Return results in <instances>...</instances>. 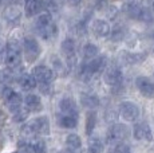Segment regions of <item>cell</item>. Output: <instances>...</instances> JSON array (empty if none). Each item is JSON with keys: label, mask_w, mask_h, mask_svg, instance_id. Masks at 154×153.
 Returning <instances> with one entry per match:
<instances>
[{"label": "cell", "mask_w": 154, "mask_h": 153, "mask_svg": "<svg viewBox=\"0 0 154 153\" xmlns=\"http://www.w3.org/2000/svg\"><path fill=\"white\" fill-rule=\"evenodd\" d=\"M125 11L131 19L140 20V22H145V23L153 22V15H152L149 8L143 7L141 3L135 2V0L127 3L125 5Z\"/></svg>", "instance_id": "1"}, {"label": "cell", "mask_w": 154, "mask_h": 153, "mask_svg": "<svg viewBox=\"0 0 154 153\" xmlns=\"http://www.w3.org/2000/svg\"><path fill=\"white\" fill-rule=\"evenodd\" d=\"M22 62V52L20 47L16 42H10L7 45V51H5V64L10 70H15L20 66Z\"/></svg>", "instance_id": "2"}, {"label": "cell", "mask_w": 154, "mask_h": 153, "mask_svg": "<svg viewBox=\"0 0 154 153\" xmlns=\"http://www.w3.org/2000/svg\"><path fill=\"white\" fill-rule=\"evenodd\" d=\"M105 67H106V57H100L98 55L97 58L91 59L88 62L86 66H83V70H82V74L86 79L91 78L94 75H98L102 71H105Z\"/></svg>", "instance_id": "3"}, {"label": "cell", "mask_w": 154, "mask_h": 153, "mask_svg": "<svg viewBox=\"0 0 154 153\" xmlns=\"http://www.w3.org/2000/svg\"><path fill=\"white\" fill-rule=\"evenodd\" d=\"M23 48H24V57L27 59L28 63H32L39 58L40 52V46L38 43V40L32 36H27L24 38V43H23Z\"/></svg>", "instance_id": "4"}, {"label": "cell", "mask_w": 154, "mask_h": 153, "mask_svg": "<svg viewBox=\"0 0 154 153\" xmlns=\"http://www.w3.org/2000/svg\"><path fill=\"white\" fill-rule=\"evenodd\" d=\"M127 133H129V130H127V128L125 125H122V123H114V125L109 129L106 140H107L109 144L117 145V144H121V141L125 140L127 137Z\"/></svg>", "instance_id": "5"}, {"label": "cell", "mask_w": 154, "mask_h": 153, "mask_svg": "<svg viewBox=\"0 0 154 153\" xmlns=\"http://www.w3.org/2000/svg\"><path fill=\"white\" fill-rule=\"evenodd\" d=\"M119 114L125 121L134 122L140 117V108L134 104V102L125 101L119 105Z\"/></svg>", "instance_id": "6"}, {"label": "cell", "mask_w": 154, "mask_h": 153, "mask_svg": "<svg viewBox=\"0 0 154 153\" xmlns=\"http://www.w3.org/2000/svg\"><path fill=\"white\" fill-rule=\"evenodd\" d=\"M60 50H62V52H63V55L66 57L67 64H69L70 69L75 66V62H76V57H75V42H74L71 38H66V39L62 42Z\"/></svg>", "instance_id": "7"}, {"label": "cell", "mask_w": 154, "mask_h": 153, "mask_svg": "<svg viewBox=\"0 0 154 153\" xmlns=\"http://www.w3.org/2000/svg\"><path fill=\"white\" fill-rule=\"evenodd\" d=\"M32 75L39 83H51L55 78V71L47 66H36L32 71Z\"/></svg>", "instance_id": "8"}, {"label": "cell", "mask_w": 154, "mask_h": 153, "mask_svg": "<svg viewBox=\"0 0 154 153\" xmlns=\"http://www.w3.org/2000/svg\"><path fill=\"white\" fill-rule=\"evenodd\" d=\"M122 79H123L122 71L115 66H111V67H109V69H106L105 74H103V81L111 87L119 86V85L122 83Z\"/></svg>", "instance_id": "9"}, {"label": "cell", "mask_w": 154, "mask_h": 153, "mask_svg": "<svg viewBox=\"0 0 154 153\" xmlns=\"http://www.w3.org/2000/svg\"><path fill=\"white\" fill-rule=\"evenodd\" d=\"M135 86L145 98H154V82L147 76H138L135 79Z\"/></svg>", "instance_id": "10"}, {"label": "cell", "mask_w": 154, "mask_h": 153, "mask_svg": "<svg viewBox=\"0 0 154 153\" xmlns=\"http://www.w3.org/2000/svg\"><path fill=\"white\" fill-rule=\"evenodd\" d=\"M133 136L138 141H152L153 140L152 129H150V126L146 122L135 123L134 129H133Z\"/></svg>", "instance_id": "11"}, {"label": "cell", "mask_w": 154, "mask_h": 153, "mask_svg": "<svg viewBox=\"0 0 154 153\" xmlns=\"http://www.w3.org/2000/svg\"><path fill=\"white\" fill-rule=\"evenodd\" d=\"M29 123L32 125L36 136H47L50 133V123L46 117H38L34 118L32 121H29Z\"/></svg>", "instance_id": "12"}, {"label": "cell", "mask_w": 154, "mask_h": 153, "mask_svg": "<svg viewBox=\"0 0 154 153\" xmlns=\"http://www.w3.org/2000/svg\"><path fill=\"white\" fill-rule=\"evenodd\" d=\"M59 110L62 111V114L78 117V106H76L75 101L72 98H70V97L60 99V102H59Z\"/></svg>", "instance_id": "13"}, {"label": "cell", "mask_w": 154, "mask_h": 153, "mask_svg": "<svg viewBox=\"0 0 154 153\" xmlns=\"http://www.w3.org/2000/svg\"><path fill=\"white\" fill-rule=\"evenodd\" d=\"M91 27H93V32L98 38H106V36H109L111 32V27H110V24H109V22L102 20V19L94 20Z\"/></svg>", "instance_id": "14"}, {"label": "cell", "mask_w": 154, "mask_h": 153, "mask_svg": "<svg viewBox=\"0 0 154 153\" xmlns=\"http://www.w3.org/2000/svg\"><path fill=\"white\" fill-rule=\"evenodd\" d=\"M24 106L29 113H38V111H40L43 109L42 101H40V98L38 95H35V94H28V95L26 97Z\"/></svg>", "instance_id": "15"}, {"label": "cell", "mask_w": 154, "mask_h": 153, "mask_svg": "<svg viewBox=\"0 0 154 153\" xmlns=\"http://www.w3.org/2000/svg\"><path fill=\"white\" fill-rule=\"evenodd\" d=\"M22 102H23L22 95L16 92H12L8 97H5V105H7L8 110L12 111V113H16L17 110L22 109Z\"/></svg>", "instance_id": "16"}, {"label": "cell", "mask_w": 154, "mask_h": 153, "mask_svg": "<svg viewBox=\"0 0 154 153\" xmlns=\"http://www.w3.org/2000/svg\"><path fill=\"white\" fill-rule=\"evenodd\" d=\"M20 16H22V11L17 5H10V7L5 8L4 11V17L8 23H16L20 20Z\"/></svg>", "instance_id": "17"}, {"label": "cell", "mask_w": 154, "mask_h": 153, "mask_svg": "<svg viewBox=\"0 0 154 153\" xmlns=\"http://www.w3.org/2000/svg\"><path fill=\"white\" fill-rule=\"evenodd\" d=\"M36 83H38V81L35 79V76L31 75V74H23V75L19 78V85H20V87H22L23 90H26V92L34 90L35 87H36Z\"/></svg>", "instance_id": "18"}, {"label": "cell", "mask_w": 154, "mask_h": 153, "mask_svg": "<svg viewBox=\"0 0 154 153\" xmlns=\"http://www.w3.org/2000/svg\"><path fill=\"white\" fill-rule=\"evenodd\" d=\"M81 102L85 108H88V109H94V108L99 106V98L95 95V94H91V93H83L82 94Z\"/></svg>", "instance_id": "19"}, {"label": "cell", "mask_w": 154, "mask_h": 153, "mask_svg": "<svg viewBox=\"0 0 154 153\" xmlns=\"http://www.w3.org/2000/svg\"><path fill=\"white\" fill-rule=\"evenodd\" d=\"M59 126L64 129H74L78 125V117L76 116H67V114H62L59 117Z\"/></svg>", "instance_id": "20"}, {"label": "cell", "mask_w": 154, "mask_h": 153, "mask_svg": "<svg viewBox=\"0 0 154 153\" xmlns=\"http://www.w3.org/2000/svg\"><path fill=\"white\" fill-rule=\"evenodd\" d=\"M54 23V20H52V16H51V14H48V12H44V14H40L39 17L36 19V30L38 32H40L42 30H44L46 27H48L50 24H52Z\"/></svg>", "instance_id": "21"}, {"label": "cell", "mask_w": 154, "mask_h": 153, "mask_svg": "<svg viewBox=\"0 0 154 153\" xmlns=\"http://www.w3.org/2000/svg\"><path fill=\"white\" fill-rule=\"evenodd\" d=\"M40 10V2L39 0H26V5H24V11L26 15L28 17L36 15Z\"/></svg>", "instance_id": "22"}, {"label": "cell", "mask_w": 154, "mask_h": 153, "mask_svg": "<svg viewBox=\"0 0 154 153\" xmlns=\"http://www.w3.org/2000/svg\"><path fill=\"white\" fill-rule=\"evenodd\" d=\"M88 153H102L103 151V142L98 137H90L88 138Z\"/></svg>", "instance_id": "23"}, {"label": "cell", "mask_w": 154, "mask_h": 153, "mask_svg": "<svg viewBox=\"0 0 154 153\" xmlns=\"http://www.w3.org/2000/svg\"><path fill=\"white\" fill-rule=\"evenodd\" d=\"M121 57H122V61L125 62V63L134 64V63H140V62H142L146 55L145 54H131V52H122Z\"/></svg>", "instance_id": "24"}, {"label": "cell", "mask_w": 154, "mask_h": 153, "mask_svg": "<svg viewBox=\"0 0 154 153\" xmlns=\"http://www.w3.org/2000/svg\"><path fill=\"white\" fill-rule=\"evenodd\" d=\"M98 54H99V48L95 45H93V43H87V45L83 47V57H85V59L91 61V59H94V58L98 57Z\"/></svg>", "instance_id": "25"}, {"label": "cell", "mask_w": 154, "mask_h": 153, "mask_svg": "<svg viewBox=\"0 0 154 153\" xmlns=\"http://www.w3.org/2000/svg\"><path fill=\"white\" fill-rule=\"evenodd\" d=\"M66 145L71 151H76L82 146V140L78 134H69L66 138Z\"/></svg>", "instance_id": "26"}, {"label": "cell", "mask_w": 154, "mask_h": 153, "mask_svg": "<svg viewBox=\"0 0 154 153\" xmlns=\"http://www.w3.org/2000/svg\"><path fill=\"white\" fill-rule=\"evenodd\" d=\"M97 123V114L95 111H88L87 116H86V133L90 136L93 133L94 128H95Z\"/></svg>", "instance_id": "27"}, {"label": "cell", "mask_w": 154, "mask_h": 153, "mask_svg": "<svg viewBox=\"0 0 154 153\" xmlns=\"http://www.w3.org/2000/svg\"><path fill=\"white\" fill-rule=\"evenodd\" d=\"M22 136L24 138H29V140L34 138V137H36V133H35L34 128H32V125L29 122L22 126Z\"/></svg>", "instance_id": "28"}, {"label": "cell", "mask_w": 154, "mask_h": 153, "mask_svg": "<svg viewBox=\"0 0 154 153\" xmlns=\"http://www.w3.org/2000/svg\"><path fill=\"white\" fill-rule=\"evenodd\" d=\"M31 148L34 153H47V145L43 140H36L31 145Z\"/></svg>", "instance_id": "29"}, {"label": "cell", "mask_w": 154, "mask_h": 153, "mask_svg": "<svg viewBox=\"0 0 154 153\" xmlns=\"http://www.w3.org/2000/svg\"><path fill=\"white\" fill-rule=\"evenodd\" d=\"M111 153H131V151H130V146L126 144H117Z\"/></svg>", "instance_id": "30"}, {"label": "cell", "mask_w": 154, "mask_h": 153, "mask_svg": "<svg viewBox=\"0 0 154 153\" xmlns=\"http://www.w3.org/2000/svg\"><path fill=\"white\" fill-rule=\"evenodd\" d=\"M27 114H28V110L26 109V110H17L16 113H15V116H14V121L15 122H22V121H24L26 118H27Z\"/></svg>", "instance_id": "31"}, {"label": "cell", "mask_w": 154, "mask_h": 153, "mask_svg": "<svg viewBox=\"0 0 154 153\" xmlns=\"http://www.w3.org/2000/svg\"><path fill=\"white\" fill-rule=\"evenodd\" d=\"M40 85V92L46 95H48L51 93V83H39Z\"/></svg>", "instance_id": "32"}, {"label": "cell", "mask_w": 154, "mask_h": 153, "mask_svg": "<svg viewBox=\"0 0 154 153\" xmlns=\"http://www.w3.org/2000/svg\"><path fill=\"white\" fill-rule=\"evenodd\" d=\"M81 2L82 0H66V3L71 7H76L78 4H81Z\"/></svg>", "instance_id": "33"}, {"label": "cell", "mask_w": 154, "mask_h": 153, "mask_svg": "<svg viewBox=\"0 0 154 153\" xmlns=\"http://www.w3.org/2000/svg\"><path fill=\"white\" fill-rule=\"evenodd\" d=\"M4 61H5V55L3 54V51H2V50H0V64H2Z\"/></svg>", "instance_id": "34"}, {"label": "cell", "mask_w": 154, "mask_h": 153, "mask_svg": "<svg viewBox=\"0 0 154 153\" xmlns=\"http://www.w3.org/2000/svg\"><path fill=\"white\" fill-rule=\"evenodd\" d=\"M149 4H150V7H152V10L154 11V0H149Z\"/></svg>", "instance_id": "35"}, {"label": "cell", "mask_w": 154, "mask_h": 153, "mask_svg": "<svg viewBox=\"0 0 154 153\" xmlns=\"http://www.w3.org/2000/svg\"><path fill=\"white\" fill-rule=\"evenodd\" d=\"M114 114H115V113H112V111H110V113H109V116H114ZM107 120H109V121H110V120H111V122L114 121V118H111V117H109Z\"/></svg>", "instance_id": "36"}, {"label": "cell", "mask_w": 154, "mask_h": 153, "mask_svg": "<svg viewBox=\"0 0 154 153\" xmlns=\"http://www.w3.org/2000/svg\"><path fill=\"white\" fill-rule=\"evenodd\" d=\"M60 153H72V152H71V149H70V151H63V152H60Z\"/></svg>", "instance_id": "37"}, {"label": "cell", "mask_w": 154, "mask_h": 153, "mask_svg": "<svg viewBox=\"0 0 154 153\" xmlns=\"http://www.w3.org/2000/svg\"><path fill=\"white\" fill-rule=\"evenodd\" d=\"M0 2H2V0H0Z\"/></svg>", "instance_id": "38"}]
</instances>
